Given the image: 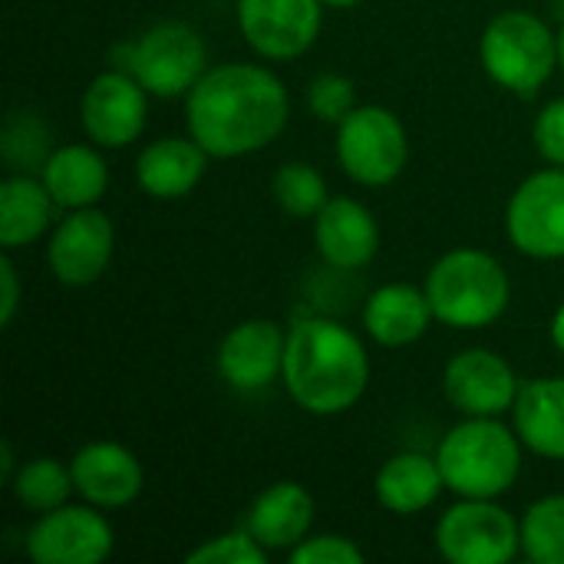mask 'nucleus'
I'll return each mask as SVG.
<instances>
[{
    "mask_svg": "<svg viewBox=\"0 0 564 564\" xmlns=\"http://www.w3.org/2000/svg\"><path fill=\"white\" fill-rule=\"evenodd\" d=\"M188 135L212 159L268 149L291 119L284 83L261 63H218L185 96Z\"/></svg>",
    "mask_w": 564,
    "mask_h": 564,
    "instance_id": "1",
    "label": "nucleus"
},
{
    "mask_svg": "<svg viewBox=\"0 0 564 564\" xmlns=\"http://www.w3.org/2000/svg\"><path fill=\"white\" fill-rule=\"evenodd\" d=\"M281 383L311 416L354 410L370 387V354L364 340L334 317H301L288 330Z\"/></svg>",
    "mask_w": 564,
    "mask_h": 564,
    "instance_id": "2",
    "label": "nucleus"
},
{
    "mask_svg": "<svg viewBox=\"0 0 564 564\" xmlns=\"http://www.w3.org/2000/svg\"><path fill=\"white\" fill-rule=\"evenodd\" d=\"M522 449L516 426L499 416H466L436 446L446 489L459 499H499L522 473Z\"/></svg>",
    "mask_w": 564,
    "mask_h": 564,
    "instance_id": "3",
    "label": "nucleus"
},
{
    "mask_svg": "<svg viewBox=\"0 0 564 564\" xmlns=\"http://www.w3.org/2000/svg\"><path fill=\"white\" fill-rule=\"evenodd\" d=\"M426 297L433 317L456 330L492 327L512 297L502 261L482 248H453L426 274Z\"/></svg>",
    "mask_w": 564,
    "mask_h": 564,
    "instance_id": "4",
    "label": "nucleus"
},
{
    "mask_svg": "<svg viewBox=\"0 0 564 564\" xmlns=\"http://www.w3.org/2000/svg\"><path fill=\"white\" fill-rule=\"evenodd\" d=\"M479 59L496 86L519 99H532L555 76L558 33L529 10H506L482 30Z\"/></svg>",
    "mask_w": 564,
    "mask_h": 564,
    "instance_id": "5",
    "label": "nucleus"
},
{
    "mask_svg": "<svg viewBox=\"0 0 564 564\" xmlns=\"http://www.w3.org/2000/svg\"><path fill=\"white\" fill-rule=\"evenodd\" d=\"M433 542L449 564H509L522 552V522L496 499H459L440 516Z\"/></svg>",
    "mask_w": 564,
    "mask_h": 564,
    "instance_id": "6",
    "label": "nucleus"
},
{
    "mask_svg": "<svg viewBox=\"0 0 564 564\" xmlns=\"http://www.w3.org/2000/svg\"><path fill=\"white\" fill-rule=\"evenodd\" d=\"M410 159V139L400 116L387 106H357L337 126V162L367 188L397 182Z\"/></svg>",
    "mask_w": 564,
    "mask_h": 564,
    "instance_id": "7",
    "label": "nucleus"
},
{
    "mask_svg": "<svg viewBox=\"0 0 564 564\" xmlns=\"http://www.w3.org/2000/svg\"><path fill=\"white\" fill-rule=\"evenodd\" d=\"M126 69L149 89V96L178 99L188 96L195 83L208 73V50L195 26L182 20H165L149 26L135 40Z\"/></svg>",
    "mask_w": 564,
    "mask_h": 564,
    "instance_id": "8",
    "label": "nucleus"
},
{
    "mask_svg": "<svg viewBox=\"0 0 564 564\" xmlns=\"http://www.w3.org/2000/svg\"><path fill=\"white\" fill-rule=\"evenodd\" d=\"M506 231L516 251L535 261L564 258V169L529 175L506 205Z\"/></svg>",
    "mask_w": 564,
    "mask_h": 564,
    "instance_id": "9",
    "label": "nucleus"
},
{
    "mask_svg": "<svg viewBox=\"0 0 564 564\" xmlns=\"http://www.w3.org/2000/svg\"><path fill=\"white\" fill-rule=\"evenodd\" d=\"M112 545L109 519L89 502L43 512L26 532V555L36 564H99L112 555Z\"/></svg>",
    "mask_w": 564,
    "mask_h": 564,
    "instance_id": "10",
    "label": "nucleus"
},
{
    "mask_svg": "<svg viewBox=\"0 0 564 564\" xmlns=\"http://www.w3.org/2000/svg\"><path fill=\"white\" fill-rule=\"evenodd\" d=\"M145 119H149V89L129 69L99 73L79 99L83 132L99 149L132 145L142 135Z\"/></svg>",
    "mask_w": 564,
    "mask_h": 564,
    "instance_id": "11",
    "label": "nucleus"
},
{
    "mask_svg": "<svg viewBox=\"0 0 564 564\" xmlns=\"http://www.w3.org/2000/svg\"><path fill=\"white\" fill-rule=\"evenodd\" d=\"M238 26L261 59H297L321 36L324 0H238Z\"/></svg>",
    "mask_w": 564,
    "mask_h": 564,
    "instance_id": "12",
    "label": "nucleus"
},
{
    "mask_svg": "<svg viewBox=\"0 0 564 564\" xmlns=\"http://www.w3.org/2000/svg\"><path fill=\"white\" fill-rule=\"evenodd\" d=\"M116 251V228L106 212L73 208L53 228L46 241V268L66 288H89L96 284Z\"/></svg>",
    "mask_w": 564,
    "mask_h": 564,
    "instance_id": "13",
    "label": "nucleus"
},
{
    "mask_svg": "<svg viewBox=\"0 0 564 564\" xmlns=\"http://www.w3.org/2000/svg\"><path fill=\"white\" fill-rule=\"evenodd\" d=\"M519 377L512 364L486 347L456 354L443 370V393L463 416H502L519 400Z\"/></svg>",
    "mask_w": 564,
    "mask_h": 564,
    "instance_id": "14",
    "label": "nucleus"
},
{
    "mask_svg": "<svg viewBox=\"0 0 564 564\" xmlns=\"http://www.w3.org/2000/svg\"><path fill=\"white\" fill-rule=\"evenodd\" d=\"M288 330L268 317L235 324L218 344V373L238 393H254L281 380Z\"/></svg>",
    "mask_w": 564,
    "mask_h": 564,
    "instance_id": "15",
    "label": "nucleus"
},
{
    "mask_svg": "<svg viewBox=\"0 0 564 564\" xmlns=\"http://www.w3.org/2000/svg\"><path fill=\"white\" fill-rule=\"evenodd\" d=\"M69 473H73L76 496L102 512L132 506L145 486V473H142V463L135 459V453L126 449L122 443H109V440L86 443L69 459Z\"/></svg>",
    "mask_w": 564,
    "mask_h": 564,
    "instance_id": "16",
    "label": "nucleus"
},
{
    "mask_svg": "<svg viewBox=\"0 0 564 564\" xmlns=\"http://www.w3.org/2000/svg\"><path fill=\"white\" fill-rule=\"evenodd\" d=\"M314 245L330 268L360 271L380 251V228L364 202L330 198L314 215Z\"/></svg>",
    "mask_w": 564,
    "mask_h": 564,
    "instance_id": "17",
    "label": "nucleus"
},
{
    "mask_svg": "<svg viewBox=\"0 0 564 564\" xmlns=\"http://www.w3.org/2000/svg\"><path fill=\"white\" fill-rule=\"evenodd\" d=\"M208 152L192 135H165L149 142L135 159V178L139 188L149 198L159 202H178L195 192V185L205 178Z\"/></svg>",
    "mask_w": 564,
    "mask_h": 564,
    "instance_id": "18",
    "label": "nucleus"
},
{
    "mask_svg": "<svg viewBox=\"0 0 564 564\" xmlns=\"http://www.w3.org/2000/svg\"><path fill=\"white\" fill-rule=\"evenodd\" d=\"M317 502L301 482H274L268 486L248 509L245 529L268 552H291L314 529Z\"/></svg>",
    "mask_w": 564,
    "mask_h": 564,
    "instance_id": "19",
    "label": "nucleus"
},
{
    "mask_svg": "<svg viewBox=\"0 0 564 564\" xmlns=\"http://www.w3.org/2000/svg\"><path fill=\"white\" fill-rule=\"evenodd\" d=\"M433 321L426 288L403 281L377 288L364 304V327L380 347H410L430 330Z\"/></svg>",
    "mask_w": 564,
    "mask_h": 564,
    "instance_id": "20",
    "label": "nucleus"
},
{
    "mask_svg": "<svg viewBox=\"0 0 564 564\" xmlns=\"http://www.w3.org/2000/svg\"><path fill=\"white\" fill-rule=\"evenodd\" d=\"M46 192L53 195L56 208H93L109 188V165L99 155V145H56L43 169L36 172Z\"/></svg>",
    "mask_w": 564,
    "mask_h": 564,
    "instance_id": "21",
    "label": "nucleus"
},
{
    "mask_svg": "<svg viewBox=\"0 0 564 564\" xmlns=\"http://www.w3.org/2000/svg\"><path fill=\"white\" fill-rule=\"evenodd\" d=\"M512 426L529 453L564 459V377H539L519 390Z\"/></svg>",
    "mask_w": 564,
    "mask_h": 564,
    "instance_id": "22",
    "label": "nucleus"
},
{
    "mask_svg": "<svg viewBox=\"0 0 564 564\" xmlns=\"http://www.w3.org/2000/svg\"><path fill=\"white\" fill-rule=\"evenodd\" d=\"M373 492L387 512L406 519V516H420L430 506H436V499L446 492V479H443L436 456L400 453L380 466Z\"/></svg>",
    "mask_w": 564,
    "mask_h": 564,
    "instance_id": "23",
    "label": "nucleus"
},
{
    "mask_svg": "<svg viewBox=\"0 0 564 564\" xmlns=\"http://www.w3.org/2000/svg\"><path fill=\"white\" fill-rule=\"evenodd\" d=\"M53 195L46 192V185L40 182V175H26V172H10L0 182V245L3 251H17L26 248L33 241H40L50 225H53Z\"/></svg>",
    "mask_w": 564,
    "mask_h": 564,
    "instance_id": "24",
    "label": "nucleus"
},
{
    "mask_svg": "<svg viewBox=\"0 0 564 564\" xmlns=\"http://www.w3.org/2000/svg\"><path fill=\"white\" fill-rule=\"evenodd\" d=\"M10 492H13L20 509L43 516V512L66 506L69 496L76 492V486H73L69 466H63L59 459H50V456H36L13 473Z\"/></svg>",
    "mask_w": 564,
    "mask_h": 564,
    "instance_id": "25",
    "label": "nucleus"
},
{
    "mask_svg": "<svg viewBox=\"0 0 564 564\" xmlns=\"http://www.w3.org/2000/svg\"><path fill=\"white\" fill-rule=\"evenodd\" d=\"M53 149V132L36 112H13L3 122L0 155L13 172H40Z\"/></svg>",
    "mask_w": 564,
    "mask_h": 564,
    "instance_id": "26",
    "label": "nucleus"
},
{
    "mask_svg": "<svg viewBox=\"0 0 564 564\" xmlns=\"http://www.w3.org/2000/svg\"><path fill=\"white\" fill-rule=\"evenodd\" d=\"M522 552L535 564H564V496H545L522 516Z\"/></svg>",
    "mask_w": 564,
    "mask_h": 564,
    "instance_id": "27",
    "label": "nucleus"
},
{
    "mask_svg": "<svg viewBox=\"0 0 564 564\" xmlns=\"http://www.w3.org/2000/svg\"><path fill=\"white\" fill-rule=\"evenodd\" d=\"M274 202L291 218H314L327 202V182L311 162H284L271 182Z\"/></svg>",
    "mask_w": 564,
    "mask_h": 564,
    "instance_id": "28",
    "label": "nucleus"
},
{
    "mask_svg": "<svg viewBox=\"0 0 564 564\" xmlns=\"http://www.w3.org/2000/svg\"><path fill=\"white\" fill-rule=\"evenodd\" d=\"M188 564H268V549L248 532L235 529L225 535H215L202 542L195 552H188Z\"/></svg>",
    "mask_w": 564,
    "mask_h": 564,
    "instance_id": "29",
    "label": "nucleus"
},
{
    "mask_svg": "<svg viewBox=\"0 0 564 564\" xmlns=\"http://www.w3.org/2000/svg\"><path fill=\"white\" fill-rule=\"evenodd\" d=\"M307 106L317 119L340 126L354 109H357V89L354 79L340 76V73H321L311 79L307 86Z\"/></svg>",
    "mask_w": 564,
    "mask_h": 564,
    "instance_id": "30",
    "label": "nucleus"
},
{
    "mask_svg": "<svg viewBox=\"0 0 564 564\" xmlns=\"http://www.w3.org/2000/svg\"><path fill=\"white\" fill-rule=\"evenodd\" d=\"M291 562L294 564H364V552L354 539L347 535H307L301 545L291 549Z\"/></svg>",
    "mask_w": 564,
    "mask_h": 564,
    "instance_id": "31",
    "label": "nucleus"
},
{
    "mask_svg": "<svg viewBox=\"0 0 564 564\" xmlns=\"http://www.w3.org/2000/svg\"><path fill=\"white\" fill-rule=\"evenodd\" d=\"M532 139H535L539 155H542L549 165H562L564 169V96L562 99H552V102L535 116Z\"/></svg>",
    "mask_w": 564,
    "mask_h": 564,
    "instance_id": "32",
    "label": "nucleus"
},
{
    "mask_svg": "<svg viewBox=\"0 0 564 564\" xmlns=\"http://www.w3.org/2000/svg\"><path fill=\"white\" fill-rule=\"evenodd\" d=\"M17 307H20V274H17L10 251H3V258H0V324L3 327L13 324Z\"/></svg>",
    "mask_w": 564,
    "mask_h": 564,
    "instance_id": "33",
    "label": "nucleus"
},
{
    "mask_svg": "<svg viewBox=\"0 0 564 564\" xmlns=\"http://www.w3.org/2000/svg\"><path fill=\"white\" fill-rule=\"evenodd\" d=\"M13 473H17V469H13V449H10V443H3V446H0V476L10 482Z\"/></svg>",
    "mask_w": 564,
    "mask_h": 564,
    "instance_id": "34",
    "label": "nucleus"
},
{
    "mask_svg": "<svg viewBox=\"0 0 564 564\" xmlns=\"http://www.w3.org/2000/svg\"><path fill=\"white\" fill-rule=\"evenodd\" d=\"M552 344L564 354V304L555 311V317H552Z\"/></svg>",
    "mask_w": 564,
    "mask_h": 564,
    "instance_id": "35",
    "label": "nucleus"
},
{
    "mask_svg": "<svg viewBox=\"0 0 564 564\" xmlns=\"http://www.w3.org/2000/svg\"><path fill=\"white\" fill-rule=\"evenodd\" d=\"M357 3H364V0H324V7H334V10H350Z\"/></svg>",
    "mask_w": 564,
    "mask_h": 564,
    "instance_id": "36",
    "label": "nucleus"
},
{
    "mask_svg": "<svg viewBox=\"0 0 564 564\" xmlns=\"http://www.w3.org/2000/svg\"><path fill=\"white\" fill-rule=\"evenodd\" d=\"M558 66L564 69V23L562 30H558Z\"/></svg>",
    "mask_w": 564,
    "mask_h": 564,
    "instance_id": "37",
    "label": "nucleus"
}]
</instances>
